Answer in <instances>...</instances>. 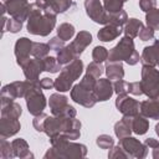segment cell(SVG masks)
<instances>
[{
  "label": "cell",
  "mask_w": 159,
  "mask_h": 159,
  "mask_svg": "<svg viewBox=\"0 0 159 159\" xmlns=\"http://www.w3.org/2000/svg\"><path fill=\"white\" fill-rule=\"evenodd\" d=\"M56 16L52 10L37 5L36 2L31 4L26 29L31 35L47 36L56 26Z\"/></svg>",
  "instance_id": "1"
},
{
  "label": "cell",
  "mask_w": 159,
  "mask_h": 159,
  "mask_svg": "<svg viewBox=\"0 0 159 159\" xmlns=\"http://www.w3.org/2000/svg\"><path fill=\"white\" fill-rule=\"evenodd\" d=\"M81 122L75 118H68L63 116H47L43 124V133L52 138L55 135L62 134L70 140H76L81 137Z\"/></svg>",
  "instance_id": "2"
},
{
  "label": "cell",
  "mask_w": 159,
  "mask_h": 159,
  "mask_svg": "<svg viewBox=\"0 0 159 159\" xmlns=\"http://www.w3.org/2000/svg\"><path fill=\"white\" fill-rule=\"evenodd\" d=\"M50 142L52 147L45 153V159H77L87 155V147L84 144L70 140L62 134L50 138Z\"/></svg>",
  "instance_id": "3"
},
{
  "label": "cell",
  "mask_w": 159,
  "mask_h": 159,
  "mask_svg": "<svg viewBox=\"0 0 159 159\" xmlns=\"http://www.w3.org/2000/svg\"><path fill=\"white\" fill-rule=\"evenodd\" d=\"M96 82H97L96 77H93L89 73H86L81 80V82L71 88V99L80 106H83L86 108H92L97 103V99L93 94V88Z\"/></svg>",
  "instance_id": "4"
},
{
  "label": "cell",
  "mask_w": 159,
  "mask_h": 159,
  "mask_svg": "<svg viewBox=\"0 0 159 159\" xmlns=\"http://www.w3.org/2000/svg\"><path fill=\"white\" fill-rule=\"evenodd\" d=\"M108 62H122L125 61L129 66H134L140 61V56L135 50L133 39L123 36L119 42L112 47L108 52Z\"/></svg>",
  "instance_id": "5"
},
{
  "label": "cell",
  "mask_w": 159,
  "mask_h": 159,
  "mask_svg": "<svg viewBox=\"0 0 159 159\" xmlns=\"http://www.w3.org/2000/svg\"><path fill=\"white\" fill-rule=\"evenodd\" d=\"M82 72H83V62L80 57H77L61 70L60 76L55 80V89L60 93L70 91L72 88L73 82L80 78Z\"/></svg>",
  "instance_id": "6"
},
{
  "label": "cell",
  "mask_w": 159,
  "mask_h": 159,
  "mask_svg": "<svg viewBox=\"0 0 159 159\" xmlns=\"http://www.w3.org/2000/svg\"><path fill=\"white\" fill-rule=\"evenodd\" d=\"M140 87L143 94L152 99H159V70L154 66H142V80Z\"/></svg>",
  "instance_id": "7"
},
{
  "label": "cell",
  "mask_w": 159,
  "mask_h": 159,
  "mask_svg": "<svg viewBox=\"0 0 159 159\" xmlns=\"http://www.w3.org/2000/svg\"><path fill=\"white\" fill-rule=\"evenodd\" d=\"M24 98L26 99L27 111L31 116L36 117V116L43 113V109L47 104V101H46V97H45L42 88L40 86V81L32 83V86L27 89Z\"/></svg>",
  "instance_id": "8"
},
{
  "label": "cell",
  "mask_w": 159,
  "mask_h": 159,
  "mask_svg": "<svg viewBox=\"0 0 159 159\" xmlns=\"http://www.w3.org/2000/svg\"><path fill=\"white\" fill-rule=\"evenodd\" d=\"M48 106L52 116H63L68 118H75L77 114L75 107L68 104V98L60 93H52L50 96Z\"/></svg>",
  "instance_id": "9"
},
{
  "label": "cell",
  "mask_w": 159,
  "mask_h": 159,
  "mask_svg": "<svg viewBox=\"0 0 159 159\" xmlns=\"http://www.w3.org/2000/svg\"><path fill=\"white\" fill-rule=\"evenodd\" d=\"M1 2L5 5L6 12L20 21H27L29 12L31 4L27 0H1Z\"/></svg>",
  "instance_id": "10"
},
{
  "label": "cell",
  "mask_w": 159,
  "mask_h": 159,
  "mask_svg": "<svg viewBox=\"0 0 159 159\" xmlns=\"http://www.w3.org/2000/svg\"><path fill=\"white\" fill-rule=\"evenodd\" d=\"M119 144L122 148L125 150L129 158H135V159H143L148 155V147L147 144L139 142L134 137H125L119 139Z\"/></svg>",
  "instance_id": "11"
},
{
  "label": "cell",
  "mask_w": 159,
  "mask_h": 159,
  "mask_svg": "<svg viewBox=\"0 0 159 159\" xmlns=\"http://www.w3.org/2000/svg\"><path fill=\"white\" fill-rule=\"evenodd\" d=\"M84 9L87 16L97 24H108V12L99 0H84Z\"/></svg>",
  "instance_id": "12"
},
{
  "label": "cell",
  "mask_w": 159,
  "mask_h": 159,
  "mask_svg": "<svg viewBox=\"0 0 159 159\" xmlns=\"http://www.w3.org/2000/svg\"><path fill=\"white\" fill-rule=\"evenodd\" d=\"M34 82L30 81H15L11 83H7L2 87L1 89V97L9 98V99H16V98H22L25 97L27 89L32 86Z\"/></svg>",
  "instance_id": "13"
},
{
  "label": "cell",
  "mask_w": 159,
  "mask_h": 159,
  "mask_svg": "<svg viewBox=\"0 0 159 159\" xmlns=\"http://www.w3.org/2000/svg\"><path fill=\"white\" fill-rule=\"evenodd\" d=\"M116 107L123 116L134 117L140 113V103L137 99L129 97L127 93L118 94L116 99Z\"/></svg>",
  "instance_id": "14"
},
{
  "label": "cell",
  "mask_w": 159,
  "mask_h": 159,
  "mask_svg": "<svg viewBox=\"0 0 159 159\" xmlns=\"http://www.w3.org/2000/svg\"><path fill=\"white\" fill-rule=\"evenodd\" d=\"M25 78L30 82H39V77L40 73L45 71V65H43V60L42 58H30L27 60L22 66H21Z\"/></svg>",
  "instance_id": "15"
},
{
  "label": "cell",
  "mask_w": 159,
  "mask_h": 159,
  "mask_svg": "<svg viewBox=\"0 0 159 159\" xmlns=\"http://www.w3.org/2000/svg\"><path fill=\"white\" fill-rule=\"evenodd\" d=\"M32 43L34 42L27 37H20L16 41L14 53H15V57H16V62L20 67L27 60H30V55H31V51H32Z\"/></svg>",
  "instance_id": "16"
},
{
  "label": "cell",
  "mask_w": 159,
  "mask_h": 159,
  "mask_svg": "<svg viewBox=\"0 0 159 159\" xmlns=\"http://www.w3.org/2000/svg\"><path fill=\"white\" fill-rule=\"evenodd\" d=\"M114 93L113 84L109 78H99L97 80L94 88H93V94L97 99V102H104L108 101Z\"/></svg>",
  "instance_id": "17"
},
{
  "label": "cell",
  "mask_w": 159,
  "mask_h": 159,
  "mask_svg": "<svg viewBox=\"0 0 159 159\" xmlns=\"http://www.w3.org/2000/svg\"><path fill=\"white\" fill-rule=\"evenodd\" d=\"M140 61L143 65H149V66H159V39L154 41L153 45L145 46L143 48Z\"/></svg>",
  "instance_id": "18"
},
{
  "label": "cell",
  "mask_w": 159,
  "mask_h": 159,
  "mask_svg": "<svg viewBox=\"0 0 159 159\" xmlns=\"http://www.w3.org/2000/svg\"><path fill=\"white\" fill-rule=\"evenodd\" d=\"M35 2L40 6L52 10L55 14H63L75 6L72 0H35Z\"/></svg>",
  "instance_id": "19"
},
{
  "label": "cell",
  "mask_w": 159,
  "mask_h": 159,
  "mask_svg": "<svg viewBox=\"0 0 159 159\" xmlns=\"http://www.w3.org/2000/svg\"><path fill=\"white\" fill-rule=\"evenodd\" d=\"M21 128L19 119L1 117L0 119V137L1 138H10L15 135Z\"/></svg>",
  "instance_id": "20"
},
{
  "label": "cell",
  "mask_w": 159,
  "mask_h": 159,
  "mask_svg": "<svg viewBox=\"0 0 159 159\" xmlns=\"http://www.w3.org/2000/svg\"><path fill=\"white\" fill-rule=\"evenodd\" d=\"M21 114H22V108L19 103H16L12 99L1 97V117L19 119Z\"/></svg>",
  "instance_id": "21"
},
{
  "label": "cell",
  "mask_w": 159,
  "mask_h": 159,
  "mask_svg": "<svg viewBox=\"0 0 159 159\" xmlns=\"http://www.w3.org/2000/svg\"><path fill=\"white\" fill-rule=\"evenodd\" d=\"M92 42V35L88 32V31H80L75 40L70 43L73 52L76 53L77 57H80V55L86 50V47Z\"/></svg>",
  "instance_id": "22"
},
{
  "label": "cell",
  "mask_w": 159,
  "mask_h": 159,
  "mask_svg": "<svg viewBox=\"0 0 159 159\" xmlns=\"http://www.w3.org/2000/svg\"><path fill=\"white\" fill-rule=\"evenodd\" d=\"M140 113L149 119H159V99H145L140 102Z\"/></svg>",
  "instance_id": "23"
},
{
  "label": "cell",
  "mask_w": 159,
  "mask_h": 159,
  "mask_svg": "<svg viewBox=\"0 0 159 159\" xmlns=\"http://www.w3.org/2000/svg\"><path fill=\"white\" fill-rule=\"evenodd\" d=\"M122 26H116V25H104L97 34L98 40L103 41V42H111L114 39L119 37V35L122 34Z\"/></svg>",
  "instance_id": "24"
},
{
  "label": "cell",
  "mask_w": 159,
  "mask_h": 159,
  "mask_svg": "<svg viewBox=\"0 0 159 159\" xmlns=\"http://www.w3.org/2000/svg\"><path fill=\"white\" fill-rule=\"evenodd\" d=\"M132 118L133 117L123 116V118L114 124V134L118 139L129 137L132 134Z\"/></svg>",
  "instance_id": "25"
},
{
  "label": "cell",
  "mask_w": 159,
  "mask_h": 159,
  "mask_svg": "<svg viewBox=\"0 0 159 159\" xmlns=\"http://www.w3.org/2000/svg\"><path fill=\"white\" fill-rule=\"evenodd\" d=\"M11 145H12L14 155L16 158H20V159H30V158H34V154L30 152L29 144H27V142L25 139H22V138L14 139L11 142Z\"/></svg>",
  "instance_id": "26"
},
{
  "label": "cell",
  "mask_w": 159,
  "mask_h": 159,
  "mask_svg": "<svg viewBox=\"0 0 159 159\" xmlns=\"http://www.w3.org/2000/svg\"><path fill=\"white\" fill-rule=\"evenodd\" d=\"M104 72L107 75V78H109L111 81L123 80L124 77V68L122 62H107Z\"/></svg>",
  "instance_id": "27"
},
{
  "label": "cell",
  "mask_w": 159,
  "mask_h": 159,
  "mask_svg": "<svg viewBox=\"0 0 159 159\" xmlns=\"http://www.w3.org/2000/svg\"><path fill=\"white\" fill-rule=\"evenodd\" d=\"M148 129H149V122L147 117H144L142 113H138L132 118V130L135 134L143 135L148 132Z\"/></svg>",
  "instance_id": "28"
},
{
  "label": "cell",
  "mask_w": 159,
  "mask_h": 159,
  "mask_svg": "<svg viewBox=\"0 0 159 159\" xmlns=\"http://www.w3.org/2000/svg\"><path fill=\"white\" fill-rule=\"evenodd\" d=\"M56 58H57V62L61 66H66L70 62H72L75 58H77V56L73 52L71 45H66L65 47H62L60 51L56 52Z\"/></svg>",
  "instance_id": "29"
},
{
  "label": "cell",
  "mask_w": 159,
  "mask_h": 159,
  "mask_svg": "<svg viewBox=\"0 0 159 159\" xmlns=\"http://www.w3.org/2000/svg\"><path fill=\"white\" fill-rule=\"evenodd\" d=\"M143 22L135 17H132V19H128L127 24L124 25V34L125 36L130 37V39H135L138 35H139V31L142 30L143 27Z\"/></svg>",
  "instance_id": "30"
},
{
  "label": "cell",
  "mask_w": 159,
  "mask_h": 159,
  "mask_svg": "<svg viewBox=\"0 0 159 159\" xmlns=\"http://www.w3.org/2000/svg\"><path fill=\"white\" fill-rule=\"evenodd\" d=\"M1 21H2V34L5 31H10L11 34H17L21 29H22V21L20 20H16L14 17H10V19H6L5 16L1 17Z\"/></svg>",
  "instance_id": "31"
},
{
  "label": "cell",
  "mask_w": 159,
  "mask_h": 159,
  "mask_svg": "<svg viewBox=\"0 0 159 159\" xmlns=\"http://www.w3.org/2000/svg\"><path fill=\"white\" fill-rule=\"evenodd\" d=\"M75 26L72 24H68V22H63L58 27H57V36L63 40V41H68L73 37L75 35Z\"/></svg>",
  "instance_id": "32"
},
{
  "label": "cell",
  "mask_w": 159,
  "mask_h": 159,
  "mask_svg": "<svg viewBox=\"0 0 159 159\" xmlns=\"http://www.w3.org/2000/svg\"><path fill=\"white\" fill-rule=\"evenodd\" d=\"M128 21V15L124 10H120L118 12L109 14L108 12V24L107 25H116V26H123Z\"/></svg>",
  "instance_id": "33"
},
{
  "label": "cell",
  "mask_w": 159,
  "mask_h": 159,
  "mask_svg": "<svg viewBox=\"0 0 159 159\" xmlns=\"http://www.w3.org/2000/svg\"><path fill=\"white\" fill-rule=\"evenodd\" d=\"M51 47L48 43H43V42H34L32 43V51L31 55L36 58H45L46 56H48Z\"/></svg>",
  "instance_id": "34"
},
{
  "label": "cell",
  "mask_w": 159,
  "mask_h": 159,
  "mask_svg": "<svg viewBox=\"0 0 159 159\" xmlns=\"http://www.w3.org/2000/svg\"><path fill=\"white\" fill-rule=\"evenodd\" d=\"M145 21H147V26L152 27L154 31L159 30V9L154 7L150 11H148L145 14Z\"/></svg>",
  "instance_id": "35"
},
{
  "label": "cell",
  "mask_w": 159,
  "mask_h": 159,
  "mask_svg": "<svg viewBox=\"0 0 159 159\" xmlns=\"http://www.w3.org/2000/svg\"><path fill=\"white\" fill-rule=\"evenodd\" d=\"M0 157H1V159H12V158H15L12 145H11V143H9L6 140V138L0 139Z\"/></svg>",
  "instance_id": "36"
},
{
  "label": "cell",
  "mask_w": 159,
  "mask_h": 159,
  "mask_svg": "<svg viewBox=\"0 0 159 159\" xmlns=\"http://www.w3.org/2000/svg\"><path fill=\"white\" fill-rule=\"evenodd\" d=\"M43 60V65H45V71L50 72V73H57L61 70V65L57 62V58L52 57V56H46Z\"/></svg>",
  "instance_id": "37"
},
{
  "label": "cell",
  "mask_w": 159,
  "mask_h": 159,
  "mask_svg": "<svg viewBox=\"0 0 159 159\" xmlns=\"http://www.w3.org/2000/svg\"><path fill=\"white\" fill-rule=\"evenodd\" d=\"M104 70H106V67H103L102 63L96 62V61H92V62L88 63L87 70H86V73H89V75H92L93 77H96V78L98 80V78L103 75Z\"/></svg>",
  "instance_id": "38"
},
{
  "label": "cell",
  "mask_w": 159,
  "mask_h": 159,
  "mask_svg": "<svg viewBox=\"0 0 159 159\" xmlns=\"http://www.w3.org/2000/svg\"><path fill=\"white\" fill-rule=\"evenodd\" d=\"M123 0H103V6L106 9L107 12L113 14V12H118L120 10H123Z\"/></svg>",
  "instance_id": "39"
},
{
  "label": "cell",
  "mask_w": 159,
  "mask_h": 159,
  "mask_svg": "<svg viewBox=\"0 0 159 159\" xmlns=\"http://www.w3.org/2000/svg\"><path fill=\"white\" fill-rule=\"evenodd\" d=\"M108 52L109 51L106 47H103V46H96L93 48V51H92V58H93V61L102 63V62H104V61L108 60Z\"/></svg>",
  "instance_id": "40"
},
{
  "label": "cell",
  "mask_w": 159,
  "mask_h": 159,
  "mask_svg": "<svg viewBox=\"0 0 159 159\" xmlns=\"http://www.w3.org/2000/svg\"><path fill=\"white\" fill-rule=\"evenodd\" d=\"M96 144L101 149H111L114 145V139L108 134H101L96 139Z\"/></svg>",
  "instance_id": "41"
},
{
  "label": "cell",
  "mask_w": 159,
  "mask_h": 159,
  "mask_svg": "<svg viewBox=\"0 0 159 159\" xmlns=\"http://www.w3.org/2000/svg\"><path fill=\"white\" fill-rule=\"evenodd\" d=\"M108 158H111V159H114V158L127 159V158H129V157H128V154L125 153V150L122 148V145H120V144H118V145H113V147L109 149Z\"/></svg>",
  "instance_id": "42"
},
{
  "label": "cell",
  "mask_w": 159,
  "mask_h": 159,
  "mask_svg": "<svg viewBox=\"0 0 159 159\" xmlns=\"http://www.w3.org/2000/svg\"><path fill=\"white\" fill-rule=\"evenodd\" d=\"M139 39L142 41H149V40H153L154 39V30L149 26H143L142 30L139 31Z\"/></svg>",
  "instance_id": "43"
},
{
  "label": "cell",
  "mask_w": 159,
  "mask_h": 159,
  "mask_svg": "<svg viewBox=\"0 0 159 159\" xmlns=\"http://www.w3.org/2000/svg\"><path fill=\"white\" fill-rule=\"evenodd\" d=\"M46 117H47V114L41 113V114H39V116H36V117L34 118L32 125H34V128H35L37 132H43V124H45Z\"/></svg>",
  "instance_id": "44"
},
{
  "label": "cell",
  "mask_w": 159,
  "mask_h": 159,
  "mask_svg": "<svg viewBox=\"0 0 159 159\" xmlns=\"http://www.w3.org/2000/svg\"><path fill=\"white\" fill-rule=\"evenodd\" d=\"M113 88H114V92H116L117 94L127 93V92H128V82H125V81H123V80L114 81Z\"/></svg>",
  "instance_id": "45"
},
{
  "label": "cell",
  "mask_w": 159,
  "mask_h": 159,
  "mask_svg": "<svg viewBox=\"0 0 159 159\" xmlns=\"http://www.w3.org/2000/svg\"><path fill=\"white\" fill-rule=\"evenodd\" d=\"M65 42L66 41H63V40H61L58 36H56V37H52L51 40H50V42H48V45H50V47H51V50L52 51H60L62 47H65L66 45H65Z\"/></svg>",
  "instance_id": "46"
},
{
  "label": "cell",
  "mask_w": 159,
  "mask_h": 159,
  "mask_svg": "<svg viewBox=\"0 0 159 159\" xmlns=\"http://www.w3.org/2000/svg\"><path fill=\"white\" fill-rule=\"evenodd\" d=\"M157 6V0H139V7L144 12L150 11Z\"/></svg>",
  "instance_id": "47"
},
{
  "label": "cell",
  "mask_w": 159,
  "mask_h": 159,
  "mask_svg": "<svg viewBox=\"0 0 159 159\" xmlns=\"http://www.w3.org/2000/svg\"><path fill=\"white\" fill-rule=\"evenodd\" d=\"M128 92L134 94V96L143 94V91H142V87H140V82H129L128 83Z\"/></svg>",
  "instance_id": "48"
},
{
  "label": "cell",
  "mask_w": 159,
  "mask_h": 159,
  "mask_svg": "<svg viewBox=\"0 0 159 159\" xmlns=\"http://www.w3.org/2000/svg\"><path fill=\"white\" fill-rule=\"evenodd\" d=\"M40 86L42 89H51L55 87V81L48 77H45V78L40 80Z\"/></svg>",
  "instance_id": "49"
},
{
  "label": "cell",
  "mask_w": 159,
  "mask_h": 159,
  "mask_svg": "<svg viewBox=\"0 0 159 159\" xmlns=\"http://www.w3.org/2000/svg\"><path fill=\"white\" fill-rule=\"evenodd\" d=\"M144 143L147 144V147H148V148H152V149L159 145V142H158L157 139H154V138H147Z\"/></svg>",
  "instance_id": "50"
},
{
  "label": "cell",
  "mask_w": 159,
  "mask_h": 159,
  "mask_svg": "<svg viewBox=\"0 0 159 159\" xmlns=\"http://www.w3.org/2000/svg\"><path fill=\"white\" fill-rule=\"evenodd\" d=\"M153 158L154 159H159V145L153 148Z\"/></svg>",
  "instance_id": "51"
},
{
  "label": "cell",
  "mask_w": 159,
  "mask_h": 159,
  "mask_svg": "<svg viewBox=\"0 0 159 159\" xmlns=\"http://www.w3.org/2000/svg\"><path fill=\"white\" fill-rule=\"evenodd\" d=\"M155 133H157V135L159 137V123L155 124Z\"/></svg>",
  "instance_id": "52"
},
{
  "label": "cell",
  "mask_w": 159,
  "mask_h": 159,
  "mask_svg": "<svg viewBox=\"0 0 159 159\" xmlns=\"http://www.w3.org/2000/svg\"><path fill=\"white\" fill-rule=\"evenodd\" d=\"M123 1H124V2H125V1H128V0H123Z\"/></svg>",
  "instance_id": "53"
}]
</instances>
